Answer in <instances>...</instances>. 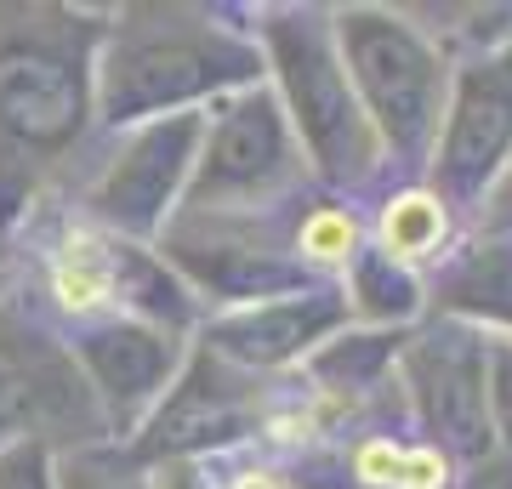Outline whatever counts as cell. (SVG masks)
<instances>
[{
    "label": "cell",
    "instance_id": "5b68a950",
    "mask_svg": "<svg viewBox=\"0 0 512 489\" xmlns=\"http://www.w3.org/2000/svg\"><path fill=\"white\" fill-rule=\"evenodd\" d=\"M80 353H86V364L97 370V381L109 387V393H137L148 381V370H154V347H148V336H137V330H92L86 342H80Z\"/></svg>",
    "mask_w": 512,
    "mask_h": 489
},
{
    "label": "cell",
    "instance_id": "ba28073f",
    "mask_svg": "<svg viewBox=\"0 0 512 489\" xmlns=\"http://www.w3.org/2000/svg\"><path fill=\"white\" fill-rule=\"evenodd\" d=\"M63 489H131V484L114 478L109 467H97V461H69L63 467Z\"/></svg>",
    "mask_w": 512,
    "mask_h": 489
},
{
    "label": "cell",
    "instance_id": "7a4b0ae2",
    "mask_svg": "<svg viewBox=\"0 0 512 489\" xmlns=\"http://www.w3.org/2000/svg\"><path fill=\"white\" fill-rule=\"evenodd\" d=\"M86 393L74 376V353L29 325L12 302H0V438L18 433H63L80 438L74 421H86Z\"/></svg>",
    "mask_w": 512,
    "mask_h": 489
},
{
    "label": "cell",
    "instance_id": "3957f363",
    "mask_svg": "<svg viewBox=\"0 0 512 489\" xmlns=\"http://www.w3.org/2000/svg\"><path fill=\"white\" fill-rule=\"evenodd\" d=\"M353 478L365 489H444L450 461L433 444H393V438H365L353 455Z\"/></svg>",
    "mask_w": 512,
    "mask_h": 489
},
{
    "label": "cell",
    "instance_id": "8992f818",
    "mask_svg": "<svg viewBox=\"0 0 512 489\" xmlns=\"http://www.w3.org/2000/svg\"><path fill=\"white\" fill-rule=\"evenodd\" d=\"M302 256L308 262H325V268H342V262H353V245H359V222L348 217V211H313L308 222H302Z\"/></svg>",
    "mask_w": 512,
    "mask_h": 489
},
{
    "label": "cell",
    "instance_id": "277c9868",
    "mask_svg": "<svg viewBox=\"0 0 512 489\" xmlns=\"http://www.w3.org/2000/svg\"><path fill=\"white\" fill-rule=\"evenodd\" d=\"M450 234V217L433 194H399V200L382 211V256L399 262V268H416L444 245Z\"/></svg>",
    "mask_w": 512,
    "mask_h": 489
},
{
    "label": "cell",
    "instance_id": "9c48e42d",
    "mask_svg": "<svg viewBox=\"0 0 512 489\" xmlns=\"http://www.w3.org/2000/svg\"><path fill=\"white\" fill-rule=\"evenodd\" d=\"M234 489H285V478H274V472H245Z\"/></svg>",
    "mask_w": 512,
    "mask_h": 489
},
{
    "label": "cell",
    "instance_id": "6da1fadb",
    "mask_svg": "<svg viewBox=\"0 0 512 489\" xmlns=\"http://www.w3.org/2000/svg\"><path fill=\"white\" fill-rule=\"evenodd\" d=\"M80 126V18L57 6H0V211L69 154Z\"/></svg>",
    "mask_w": 512,
    "mask_h": 489
},
{
    "label": "cell",
    "instance_id": "52a82bcc",
    "mask_svg": "<svg viewBox=\"0 0 512 489\" xmlns=\"http://www.w3.org/2000/svg\"><path fill=\"white\" fill-rule=\"evenodd\" d=\"M0 489H52V467L40 444H18L12 455H0Z\"/></svg>",
    "mask_w": 512,
    "mask_h": 489
},
{
    "label": "cell",
    "instance_id": "30bf717a",
    "mask_svg": "<svg viewBox=\"0 0 512 489\" xmlns=\"http://www.w3.org/2000/svg\"><path fill=\"white\" fill-rule=\"evenodd\" d=\"M0 285H6V251H0Z\"/></svg>",
    "mask_w": 512,
    "mask_h": 489
}]
</instances>
